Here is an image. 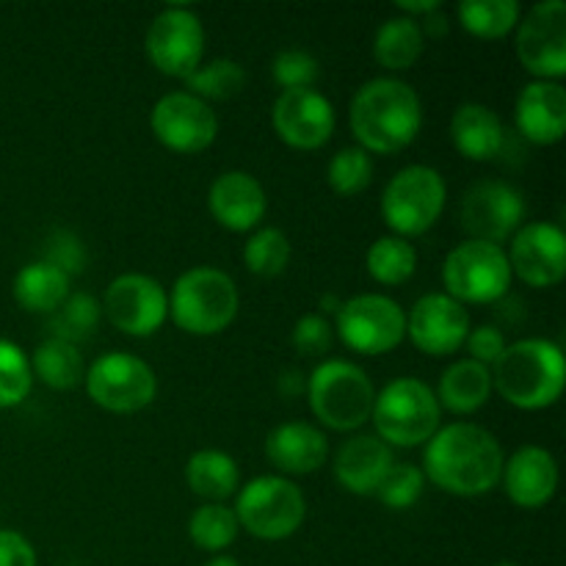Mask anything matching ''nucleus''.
<instances>
[{
  "instance_id": "nucleus-1",
  "label": "nucleus",
  "mask_w": 566,
  "mask_h": 566,
  "mask_svg": "<svg viewBox=\"0 0 566 566\" xmlns=\"http://www.w3.org/2000/svg\"><path fill=\"white\" fill-rule=\"evenodd\" d=\"M503 462L506 457L495 434L459 420L426 442L423 475L448 495L479 497L501 484Z\"/></svg>"
},
{
  "instance_id": "nucleus-2",
  "label": "nucleus",
  "mask_w": 566,
  "mask_h": 566,
  "mask_svg": "<svg viewBox=\"0 0 566 566\" xmlns=\"http://www.w3.org/2000/svg\"><path fill=\"white\" fill-rule=\"evenodd\" d=\"M348 125L359 149L368 155H396L418 138L423 127V103L409 83L398 77H374L354 94Z\"/></svg>"
},
{
  "instance_id": "nucleus-3",
  "label": "nucleus",
  "mask_w": 566,
  "mask_h": 566,
  "mask_svg": "<svg viewBox=\"0 0 566 566\" xmlns=\"http://www.w3.org/2000/svg\"><path fill=\"white\" fill-rule=\"evenodd\" d=\"M566 385L564 352L545 337H525L506 346L492 365V390L523 412H539L562 398Z\"/></svg>"
},
{
  "instance_id": "nucleus-4",
  "label": "nucleus",
  "mask_w": 566,
  "mask_h": 566,
  "mask_svg": "<svg viewBox=\"0 0 566 566\" xmlns=\"http://www.w3.org/2000/svg\"><path fill=\"white\" fill-rule=\"evenodd\" d=\"M241 296L227 271L197 265L177 276L169 293V315L177 329L193 337L221 335L238 318Z\"/></svg>"
},
{
  "instance_id": "nucleus-5",
  "label": "nucleus",
  "mask_w": 566,
  "mask_h": 566,
  "mask_svg": "<svg viewBox=\"0 0 566 566\" xmlns=\"http://www.w3.org/2000/svg\"><path fill=\"white\" fill-rule=\"evenodd\" d=\"M440 401L423 379L401 376L376 392L370 420L376 437L390 448H415L440 431Z\"/></svg>"
},
{
  "instance_id": "nucleus-6",
  "label": "nucleus",
  "mask_w": 566,
  "mask_h": 566,
  "mask_svg": "<svg viewBox=\"0 0 566 566\" xmlns=\"http://www.w3.org/2000/svg\"><path fill=\"white\" fill-rule=\"evenodd\" d=\"M310 409L332 431H357L370 420L376 387L359 365L324 359L307 381Z\"/></svg>"
},
{
  "instance_id": "nucleus-7",
  "label": "nucleus",
  "mask_w": 566,
  "mask_h": 566,
  "mask_svg": "<svg viewBox=\"0 0 566 566\" xmlns=\"http://www.w3.org/2000/svg\"><path fill=\"white\" fill-rule=\"evenodd\" d=\"M238 528L249 531L254 539L282 542L302 528L307 517L304 492L282 475H258L238 490L235 501Z\"/></svg>"
},
{
  "instance_id": "nucleus-8",
  "label": "nucleus",
  "mask_w": 566,
  "mask_h": 566,
  "mask_svg": "<svg viewBox=\"0 0 566 566\" xmlns=\"http://www.w3.org/2000/svg\"><path fill=\"white\" fill-rule=\"evenodd\" d=\"M448 188L437 169L423 164L403 166L381 193V219L398 238H418L440 221Z\"/></svg>"
},
{
  "instance_id": "nucleus-9",
  "label": "nucleus",
  "mask_w": 566,
  "mask_h": 566,
  "mask_svg": "<svg viewBox=\"0 0 566 566\" xmlns=\"http://www.w3.org/2000/svg\"><path fill=\"white\" fill-rule=\"evenodd\" d=\"M442 285L459 304L501 302L512 287V265L503 247L468 238L448 252L442 263Z\"/></svg>"
},
{
  "instance_id": "nucleus-10",
  "label": "nucleus",
  "mask_w": 566,
  "mask_h": 566,
  "mask_svg": "<svg viewBox=\"0 0 566 566\" xmlns=\"http://www.w3.org/2000/svg\"><path fill=\"white\" fill-rule=\"evenodd\" d=\"M332 329L352 352L379 357L407 337V310L385 293H359L340 304Z\"/></svg>"
},
{
  "instance_id": "nucleus-11",
  "label": "nucleus",
  "mask_w": 566,
  "mask_h": 566,
  "mask_svg": "<svg viewBox=\"0 0 566 566\" xmlns=\"http://www.w3.org/2000/svg\"><path fill=\"white\" fill-rule=\"evenodd\" d=\"M83 381L88 398L114 415L142 412L158 396L155 370L142 357L127 352H108L94 359Z\"/></svg>"
},
{
  "instance_id": "nucleus-12",
  "label": "nucleus",
  "mask_w": 566,
  "mask_h": 566,
  "mask_svg": "<svg viewBox=\"0 0 566 566\" xmlns=\"http://www.w3.org/2000/svg\"><path fill=\"white\" fill-rule=\"evenodd\" d=\"M514 53L536 81H562L566 75V3L542 0L517 22Z\"/></svg>"
},
{
  "instance_id": "nucleus-13",
  "label": "nucleus",
  "mask_w": 566,
  "mask_h": 566,
  "mask_svg": "<svg viewBox=\"0 0 566 566\" xmlns=\"http://www.w3.org/2000/svg\"><path fill=\"white\" fill-rule=\"evenodd\" d=\"M147 59L153 61L160 75L180 77L186 81L205 55V28L197 11L186 6H166L155 20L149 22L147 39H144Z\"/></svg>"
},
{
  "instance_id": "nucleus-14",
  "label": "nucleus",
  "mask_w": 566,
  "mask_h": 566,
  "mask_svg": "<svg viewBox=\"0 0 566 566\" xmlns=\"http://www.w3.org/2000/svg\"><path fill=\"white\" fill-rule=\"evenodd\" d=\"M103 313L130 337H149L169 318V293L155 276L119 274L105 287Z\"/></svg>"
},
{
  "instance_id": "nucleus-15",
  "label": "nucleus",
  "mask_w": 566,
  "mask_h": 566,
  "mask_svg": "<svg viewBox=\"0 0 566 566\" xmlns=\"http://www.w3.org/2000/svg\"><path fill=\"white\" fill-rule=\"evenodd\" d=\"M149 127L166 149L180 155L205 153L219 136V116L205 99L188 92H169L153 105Z\"/></svg>"
},
{
  "instance_id": "nucleus-16",
  "label": "nucleus",
  "mask_w": 566,
  "mask_h": 566,
  "mask_svg": "<svg viewBox=\"0 0 566 566\" xmlns=\"http://www.w3.org/2000/svg\"><path fill=\"white\" fill-rule=\"evenodd\" d=\"M523 193L503 180H481L468 188L459 208V221L470 241H484L501 247L506 238L523 227Z\"/></svg>"
},
{
  "instance_id": "nucleus-17",
  "label": "nucleus",
  "mask_w": 566,
  "mask_h": 566,
  "mask_svg": "<svg viewBox=\"0 0 566 566\" xmlns=\"http://www.w3.org/2000/svg\"><path fill=\"white\" fill-rule=\"evenodd\" d=\"M337 125L335 105L318 88L280 92L271 105V127L293 149L313 153L332 138Z\"/></svg>"
},
{
  "instance_id": "nucleus-18",
  "label": "nucleus",
  "mask_w": 566,
  "mask_h": 566,
  "mask_svg": "<svg viewBox=\"0 0 566 566\" xmlns=\"http://www.w3.org/2000/svg\"><path fill=\"white\" fill-rule=\"evenodd\" d=\"M470 313L448 293H426L407 313V337L426 357H451L468 340Z\"/></svg>"
},
{
  "instance_id": "nucleus-19",
  "label": "nucleus",
  "mask_w": 566,
  "mask_h": 566,
  "mask_svg": "<svg viewBox=\"0 0 566 566\" xmlns=\"http://www.w3.org/2000/svg\"><path fill=\"white\" fill-rule=\"evenodd\" d=\"M512 276L528 287H556L566 276V235L551 221H531L512 235V252L506 254Z\"/></svg>"
},
{
  "instance_id": "nucleus-20",
  "label": "nucleus",
  "mask_w": 566,
  "mask_h": 566,
  "mask_svg": "<svg viewBox=\"0 0 566 566\" xmlns=\"http://www.w3.org/2000/svg\"><path fill=\"white\" fill-rule=\"evenodd\" d=\"M208 210L224 230L249 232L263 221L269 210L265 188L249 171H221L208 191Z\"/></svg>"
},
{
  "instance_id": "nucleus-21",
  "label": "nucleus",
  "mask_w": 566,
  "mask_h": 566,
  "mask_svg": "<svg viewBox=\"0 0 566 566\" xmlns=\"http://www.w3.org/2000/svg\"><path fill=\"white\" fill-rule=\"evenodd\" d=\"M503 490L520 509L547 506L558 490V462L539 446H523L503 462Z\"/></svg>"
},
{
  "instance_id": "nucleus-22",
  "label": "nucleus",
  "mask_w": 566,
  "mask_h": 566,
  "mask_svg": "<svg viewBox=\"0 0 566 566\" xmlns=\"http://www.w3.org/2000/svg\"><path fill=\"white\" fill-rule=\"evenodd\" d=\"M514 122L531 144H558L566 133V88L556 81H531L520 88Z\"/></svg>"
},
{
  "instance_id": "nucleus-23",
  "label": "nucleus",
  "mask_w": 566,
  "mask_h": 566,
  "mask_svg": "<svg viewBox=\"0 0 566 566\" xmlns=\"http://www.w3.org/2000/svg\"><path fill=\"white\" fill-rule=\"evenodd\" d=\"M265 457L282 473L310 475L329 457V440L318 426L304 423V420H287L269 431Z\"/></svg>"
},
{
  "instance_id": "nucleus-24",
  "label": "nucleus",
  "mask_w": 566,
  "mask_h": 566,
  "mask_svg": "<svg viewBox=\"0 0 566 566\" xmlns=\"http://www.w3.org/2000/svg\"><path fill=\"white\" fill-rule=\"evenodd\" d=\"M396 464L392 448L376 434H354L337 448L335 479L352 495H376L387 470Z\"/></svg>"
},
{
  "instance_id": "nucleus-25",
  "label": "nucleus",
  "mask_w": 566,
  "mask_h": 566,
  "mask_svg": "<svg viewBox=\"0 0 566 566\" xmlns=\"http://www.w3.org/2000/svg\"><path fill=\"white\" fill-rule=\"evenodd\" d=\"M451 142L468 160H492L501 155L506 127L484 103H464L451 116Z\"/></svg>"
},
{
  "instance_id": "nucleus-26",
  "label": "nucleus",
  "mask_w": 566,
  "mask_h": 566,
  "mask_svg": "<svg viewBox=\"0 0 566 566\" xmlns=\"http://www.w3.org/2000/svg\"><path fill=\"white\" fill-rule=\"evenodd\" d=\"M434 396L440 401V409H448L453 415L479 412L492 396V370L473 359H457L440 376V387Z\"/></svg>"
},
{
  "instance_id": "nucleus-27",
  "label": "nucleus",
  "mask_w": 566,
  "mask_h": 566,
  "mask_svg": "<svg viewBox=\"0 0 566 566\" xmlns=\"http://www.w3.org/2000/svg\"><path fill=\"white\" fill-rule=\"evenodd\" d=\"M11 293L28 313H55L70 296V276L44 260H33L17 271Z\"/></svg>"
},
{
  "instance_id": "nucleus-28",
  "label": "nucleus",
  "mask_w": 566,
  "mask_h": 566,
  "mask_svg": "<svg viewBox=\"0 0 566 566\" xmlns=\"http://www.w3.org/2000/svg\"><path fill=\"white\" fill-rule=\"evenodd\" d=\"M186 484L208 503H221L241 490V470L235 459L216 448L197 451L186 464Z\"/></svg>"
},
{
  "instance_id": "nucleus-29",
  "label": "nucleus",
  "mask_w": 566,
  "mask_h": 566,
  "mask_svg": "<svg viewBox=\"0 0 566 566\" xmlns=\"http://www.w3.org/2000/svg\"><path fill=\"white\" fill-rule=\"evenodd\" d=\"M426 50V36L420 31L418 20L398 14L379 25L374 36V59L376 64L390 72L412 70Z\"/></svg>"
},
{
  "instance_id": "nucleus-30",
  "label": "nucleus",
  "mask_w": 566,
  "mask_h": 566,
  "mask_svg": "<svg viewBox=\"0 0 566 566\" xmlns=\"http://www.w3.org/2000/svg\"><path fill=\"white\" fill-rule=\"evenodd\" d=\"M31 370L33 379L48 385L50 390H72L86 376L77 343L61 340V337H48L39 343L31 357Z\"/></svg>"
},
{
  "instance_id": "nucleus-31",
  "label": "nucleus",
  "mask_w": 566,
  "mask_h": 566,
  "mask_svg": "<svg viewBox=\"0 0 566 566\" xmlns=\"http://www.w3.org/2000/svg\"><path fill=\"white\" fill-rule=\"evenodd\" d=\"M365 265H368V274L379 285L396 287L415 276V271H418V252H415L412 241H407V238L381 235L370 243L368 254H365Z\"/></svg>"
},
{
  "instance_id": "nucleus-32",
  "label": "nucleus",
  "mask_w": 566,
  "mask_h": 566,
  "mask_svg": "<svg viewBox=\"0 0 566 566\" xmlns=\"http://www.w3.org/2000/svg\"><path fill=\"white\" fill-rule=\"evenodd\" d=\"M247 70L232 59L202 61L191 75L186 77V92L205 103H224V99L238 97L247 88Z\"/></svg>"
},
{
  "instance_id": "nucleus-33",
  "label": "nucleus",
  "mask_w": 566,
  "mask_h": 566,
  "mask_svg": "<svg viewBox=\"0 0 566 566\" xmlns=\"http://www.w3.org/2000/svg\"><path fill=\"white\" fill-rule=\"evenodd\" d=\"M464 31L475 39H503L517 28V0H464L457 6Z\"/></svg>"
},
{
  "instance_id": "nucleus-34",
  "label": "nucleus",
  "mask_w": 566,
  "mask_h": 566,
  "mask_svg": "<svg viewBox=\"0 0 566 566\" xmlns=\"http://www.w3.org/2000/svg\"><path fill=\"white\" fill-rule=\"evenodd\" d=\"M235 512L224 503H205L188 520V536L199 551L221 553L238 539Z\"/></svg>"
},
{
  "instance_id": "nucleus-35",
  "label": "nucleus",
  "mask_w": 566,
  "mask_h": 566,
  "mask_svg": "<svg viewBox=\"0 0 566 566\" xmlns=\"http://www.w3.org/2000/svg\"><path fill=\"white\" fill-rule=\"evenodd\" d=\"M291 254L293 249L285 232L276 230V227H263V230L249 235L247 247H243V263L254 276L271 280V276H280L287 269Z\"/></svg>"
},
{
  "instance_id": "nucleus-36",
  "label": "nucleus",
  "mask_w": 566,
  "mask_h": 566,
  "mask_svg": "<svg viewBox=\"0 0 566 566\" xmlns=\"http://www.w3.org/2000/svg\"><path fill=\"white\" fill-rule=\"evenodd\" d=\"M33 390L31 357L14 340L0 337V409L20 407Z\"/></svg>"
},
{
  "instance_id": "nucleus-37",
  "label": "nucleus",
  "mask_w": 566,
  "mask_h": 566,
  "mask_svg": "<svg viewBox=\"0 0 566 566\" xmlns=\"http://www.w3.org/2000/svg\"><path fill=\"white\" fill-rule=\"evenodd\" d=\"M326 180H329L332 191L340 197H357L374 180V160L359 147L337 149L326 169Z\"/></svg>"
},
{
  "instance_id": "nucleus-38",
  "label": "nucleus",
  "mask_w": 566,
  "mask_h": 566,
  "mask_svg": "<svg viewBox=\"0 0 566 566\" xmlns=\"http://www.w3.org/2000/svg\"><path fill=\"white\" fill-rule=\"evenodd\" d=\"M426 490V475L423 470L415 468L409 462H396L387 475L381 479L379 490H376V497H379L381 506L392 509V512H407L415 503L420 501Z\"/></svg>"
},
{
  "instance_id": "nucleus-39",
  "label": "nucleus",
  "mask_w": 566,
  "mask_h": 566,
  "mask_svg": "<svg viewBox=\"0 0 566 566\" xmlns=\"http://www.w3.org/2000/svg\"><path fill=\"white\" fill-rule=\"evenodd\" d=\"M99 315H103V307L94 296L88 293H70L66 302L59 307V318L53 321V337H61V340H81V337H88L99 324Z\"/></svg>"
},
{
  "instance_id": "nucleus-40",
  "label": "nucleus",
  "mask_w": 566,
  "mask_h": 566,
  "mask_svg": "<svg viewBox=\"0 0 566 566\" xmlns=\"http://www.w3.org/2000/svg\"><path fill=\"white\" fill-rule=\"evenodd\" d=\"M321 70L318 61H315L313 53L302 48L282 50V53L274 55L271 61V77H274L276 86L282 92H293V88H315V81H318Z\"/></svg>"
},
{
  "instance_id": "nucleus-41",
  "label": "nucleus",
  "mask_w": 566,
  "mask_h": 566,
  "mask_svg": "<svg viewBox=\"0 0 566 566\" xmlns=\"http://www.w3.org/2000/svg\"><path fill=\"white\" fill-rule=\"evenodd\" d=\"M291 343L304 357H321V354H329L332 343H335V329H332V324L321 313L302 315L293 324Z\"/></svg>"
},
{
  "instance_id": "nucleus-42",
  "label": "nucleus",
  "mask_w": 566,
  "mask_h": 566,
  "mask_svg": "<svg viewBox=\"0 0 566 566\" xmlns=\"http://www.w3.org/2000/svg\"><path fill=\"white\" fill-rule=\"evenodd\" d=\"M44 263L55 265L59 271H64L72 280V274H81L86 269V249H83L81 238L72 235L66 230H55L48 238V247H44Z\"/></svg>"
},
{
  "instance_id": "nucleus-43",
  "label": "nucleus",
  "mask_w": 566,
  "mask_h": 566,
  "mask_svg": "<svg viewBox=\"0 0 566 566\" xmlns=\"http://www.w3.org/2000/svg\"><path fill=\"white\" fill-rule=\"evenodd\" d=\"M464 346H468L470 352L468 359L486 365V368L492 370V365H495L497 359L503 357V352H506V337H503V332L495 329V326H475V329H470Z\"/></svg>"
},
{
  "instance_id": "nucleus-44",
  "label": "nucleus",
  "mask_w": 566,
  "mask_h": 566,
  "mask_svg": "<svg viewBox=\"0 0 566 566\" xmlns=\"http://www.w3.org/2000/svg\"><path fill=\"white\" fill-rule=\"evenodd\" d=\"M0 566H36V551L22 534L0 528Z\"/></svg>"
},
{
  "instance_id": "nucleus-45",
  "label": "nucleus",
  "mask_w": 566,
  "mask_h": 566,
  "mask_svg": "<svg viewBox=\"0 0 566 566\" xmlns=\"http://www.w3.org/2000/svg\"><path fill=\"white\" fill-rule=\"evenodd\" d=\"M440 9H442L440 0H426V3H398V11H401L403 17H409V20H423V17L434 14V11Z\"/></svg>"
},
{
  "instance_id": "nucleus-46",
  "label": "nucleus",
  "mask_w": 566,
  "mask_h": 566,
  "mask_svg": "<svg viewBox=\"0 0 566 566\" xmlns=\"http://www.w3.org/2000/svg\"><path fill=\"white\" fill-rule=\"evenodd\" d=\"M418 22H420V31H423V36L440 39L448 33V20H446V14H442V9L434 11V14L423 17V20H418Z\"/></svg>"
},
{
  "instance_id": "nucleus-47",
  "label": "nucleus",
  "mask_w": 566,
  "mask_h": 566,
  "mask_svg": "<svg viewBox=\"0 0 566 566\" xmlns=\"http://www.w3.org/2000/svg\"><path fill=\"white\" fill-rule=\"evenodd\" d=\"M205 566H241V564H238L235 558H230V556H213Z\"/></svg>"
},
{
  "instance_id": "nucleus-48",
  "label": "nucleus",
  "mask_w": 566,
  "mask_h": 566,
  "mask_svg": "<svg viewBox=\"0 0 566 566\" xmlns=\"http://www.w3.org/2000/svg\"><path fill=\"white\" fill-rule=\"evenodd\" d=\"M495 566H520V564H509V562H503V564H495Z\"/></svg>"
}]
</instances>
